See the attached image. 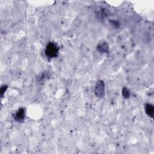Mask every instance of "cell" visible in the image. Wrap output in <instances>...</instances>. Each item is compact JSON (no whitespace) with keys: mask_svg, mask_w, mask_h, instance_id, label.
I'll return each instance as SVG.
<instances>
[{"mask_svg":"<svg viewBox=\"0 0 154 154\" xmlns=\"http://www.w3.org/2000/svg\"><path fill=\"white\" fill-rule=\"evenodd\" d=\"M109 11L105 8H100L97 10L96 13V16L97 18L99 20H103L105 18H106L109 14Z\"/></svg>","mask_w":154,"mask_h":154,"instance_id":"277c9868","label":"cell"},{"mask_svg":"<svg viewBox=\"0 0 154 154\" xmlns=\"http://www.w3.org/2000/svg\"><path fill=\"white\" fill-rule=\"evenodd\" d=\"M25 117V109L23 108H20L14 114L13 119L15 121L18 122H22L24 120Z\"/></svg>","mask_w":154,"mask_h":154,"instance_id":"3957f363","label":"cell"},{"mask_svg":"<svg viewBox=\"0 0 154 154\" xmlns=\"http://www.w3.org/2000/svg\"><path fill=\"white\" fill-rule=\"evenodd\" d=\"M94 94L99 98L102 99L105 96V84L102 80H98L94 87Z\"/></svg>","mask_w":154,"mask_h":154,"instance_id":"7a4b0ae2","label":"cell"},{"mask_svg":"<svg viewBox=\"0 0 154 154\" xmlns=\"http://www.w3.org/2000/svg\"><path fill=\"white\" fill-rule=\"evenodd\" d=\"M7 88V85H4V86H2L1 87V96H3V94L5 92Z\"/></svg>","mask_w":154,"mask_h":154,"instance_id":"9c48e42d","label":"cell"},{"mask_svg":"<svg viewBox=\"0 0 154 154\" xmlns=\"http://www.w3.org/2000/svg\"><path fill=\"white\" fill-rule=\"evenodd\" d=\"M109 23L111 25H112L116 28H118L120 26V23L119 22L118 20H109Z\"/></svg>","mask_w":154,"mask_h":154,"instance_id":"ba28073f","label":"cell"},{"mask_svg":"<svg viewBox=\"0 0 154 154\" xmlns=\"http://www.w3.org/2000/svg\"><path fill=\"white\" fill-rule=\"evenodd\" d=\"M145 112L146 113V114L152 118L153 116V112H154V108L153 105L150 104V103H146L145 105Z\"/></svg>","mask_w":154,"mask_h":154,"instance_id":"8992f818","label":"cell"},{"mask_svg":"<svg viewBox=\"0 0 154 154\" xmlns=\"http://www.w3.org/2000/svg\"><path fill=\"white\" fill-rule=\"evenodd\" d=\"M59 52V47L54 42H49L45 48V54L47 58H54L58 56Z\"/></svg>","mask_w":154,"mask_h":154,"instance_id":"6da1fadb","label":"cell"},{"mask_svg":"<svg viewBox=\"0 0 154 154\" xmlns=\"http://www.w3.org/2000/svg\"><path fill=\"white\" fill-rule=\"evenodd\" d=\"M131 95L130 90L127 87H123L122 89V96L125 99L129 98Z\"/></svg>","mask_w":154,"mask_h":154,"instance_id":"52a82bcc","label":"cell"},{"mask_svg":"<svg viewBox=\"0 0 154 154\" xmlns=\"http://www.w3.org/2000/svg\"><path fill=\"white\" fill-rule=\"evenodd\" d=\"M96 49L97 51L102 54H108L109 53V45L106 42H102L97 45Z\"/></svg>","mask_w":154,"mask_h":154,"instance_id":"5b68a950","label":"cell"}]
</instances>
